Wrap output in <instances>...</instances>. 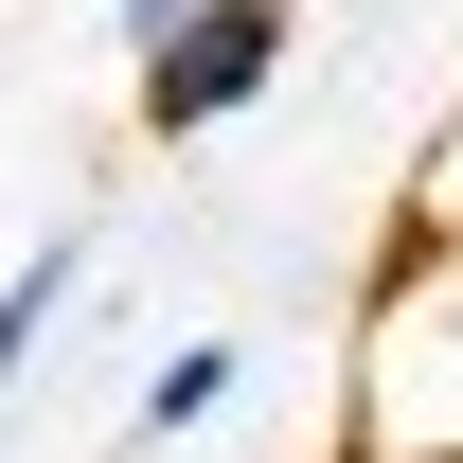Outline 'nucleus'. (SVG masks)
Returning <instances> with one entry per match:
<instances>
[{
  "instance_id": "4",
  "label": "nucleus",
  "mask_w": 463,
  "mask_h": 463,
  "mask_svg": "<svg viewBox=\"0 0 463 463\" xmlns=\"http://www.w3.org/2000/svg\"><path fill=\"white\" fill-rule=\"evenodd\" d=\"M232 392H250V339H178L161 374H143V446H196Z\"/></svg>"
},
{
  "instance_id": "5",
  "label": "nucleus",
  "mask_w": 463,
  "mask_h": 463,
  "mask_svg": "<svg viewBox=\"0 0 463 463\" xmlns=\"http://www.w3.org/2000/svg\"><path fill=\"white\" fill-rule=\"evenodd\" d=\"M178 18H196V0H108V36H125V54H161Z\"/></svg>"
},
{
  "instance_id": "3",
  "label": "nucleus",
  "mask_w": 463,
  "mask_h": 463,
  "mask_svg": "<svg viewBox=\"0 0 463 463\" xmlns=\"http://www.w3.org/2000/svg\"><path fill=\"white\" fill-rule=\"evenodd\" d=\"M71 286H90V250H71V232H54V250H18V268H0V410H18V374H36V339L71 321Z\"/></svg>"
},
{
  "instance_id": "2",
  "label": "nucleus",
  "mask_w": 463,
  "mask_h": 463,
  "mask_svg": "<svg viewBox=\"0 0 463 463\" xmlns=\"http://www.w3.org/2000/svg\"><path fill=\"white\" fill-rule=\"evenodd\" d=\"M286 36H303V0H196L161 54H143V125H161V143L250 125L268 90H286Z\"/></svg>"
},
{
  "instance_id": "1",
  "label": "nucleus",
  "mask_w": 463,
  "mask_h": 463,
  "mask_svg": "<svg viewBox=\"0 0 463 463\" xmlns=\"http://www.w3.org/2000/svg\"><path fill=\"white\" fill-rule=\"evenodd\" d=\"M356 463H463V232H410L356 321Z\"/></svg>"
}]
</instances>
